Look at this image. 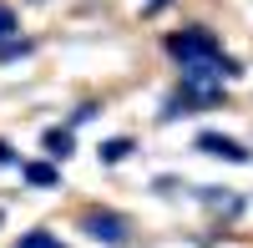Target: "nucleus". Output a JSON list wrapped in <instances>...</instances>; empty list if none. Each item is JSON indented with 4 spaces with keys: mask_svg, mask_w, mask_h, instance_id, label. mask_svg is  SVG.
Here are the masks:
<instances>
[{
    "mask_svg": "<svg viewBox=\"0 0 253 248\" xmlns=\"http://www.w3.org/2000/svg\"><path fill=\"white\" fill-rule=\"evenodd\" d=\"M20 172H26V182H36V188H56L61 182V172L51 167V162H31V167H20Z\"/></svg>",
    "mask_w": 253,
    "mask_h": 248,
    "instance_id": "obj_5",
    "label": "nucleus"
},
{
    "mask_svg": "<svg viewBox=\"0 0 253 248\" xmlns=\"http://www.w3.org/2000/svg\"><path fill=\"white\" fill-rule=\"evenodd\" d=\"M218 101H223V76H213V71H187L182 86H177V96L167 101V117H172V112H198V107H218Z\"/></svg>",
    "mask_w": 253,
    "mask_h": 248,
    "instance_id": "obj_2",
    "label": "nucleus"
},
{
    "mask_svg": "<svg viewBox=\"0 0 253 248\" xmlns=\"http://www.w3.org/2000/svg\"><path fill=\"white\" fill-rule=\"evenodd\" d=\"M10 31H15V10L0 5V41H10Z\"/></svg>",
    "mask_w": 253,
    "mask_h": 248,
    "instance_id": "obj_9",
    "label": "nucleus"
},
{
    "mask_svg": "<svg viewBox=\"0 0 253 248\" xmlns=\"http://www.w3.org/2000/svg\"><path fill=\"white\" fill-rule=\"evenodd\" d=\"M46 147H51V152H61V157H71L76 142H71V132H46Z\"/></svg>",
    "mask_w": 253,
    "mask_h": 248,
    "instance_id": "obj_7",
    "label": "nucleus"
},
{
    "mask_svg": "<svg viewBox=\"0 0 253 248\" xmlns=\"http://www.w3.org/2000/svg\"><path fill=\"white\" fill-rule=\"evenodd\" d=\"M167 56L177 61L182 71H213V76H238V61H228L218 36L203 31V26H187V31H172L167 36Z\"/></svg>",
    "mask_w": 253,
    "mask_h": 248,
    "instance_id": "obj_1",
    "label": "nucleus"
},
{
    "mask_svg": "<svg viewBox=\"0 0 253 248\" xmlns=\"http://www.w3.org/2000/svg\"><path fill=\"white\" fill-rule=\"evenodd\" d=\"M81 233L96 238V243H107V248H122L126 238H132V218L101 208V213H86V218H81Z\"/></svg>",
    "mask_w": 253,
    "mask_h": 248,
    "instance_id": "obj_3",
    "label": "nucleus"
},
{
    "mask_svg": "<svg viewBox=\"0 0 253 248\" xmlns=\"http://www.w3.org/2000/svg\"><path fill=\"white\" fill-rule=\"evenodd\" d=\"M203 147H208V152L233 157V162H248V147H238V142H223V137H213V132H203Z\"/></svg>",
    "mask_w": 253,
    "mask_h": 248,
    "instance_id": "obj_4",
    "label": "nucleus"
},
{
    "mask_svg": "<svg viewBox=\"0 0 253 248\" xmlns=\"http://www.w3.org/2000/svg\"><path fill=\"white\" fill-rule=\"evenodd\" d=\"M0 162H15V152H10V147H5V142H0Z\"/></svg>",
    "mask_w": 253,
    "mask_h": 248,
    "instance_id": "obj_10",
    "label": "nucleus"
},
{
    "mask_svg": "<svg viewBox=\"0 0 253 248\" xmlns=\"http://www.w3.org/2000/svg\"><path fill=\"white\" fill-rule=\"evenodd\" d=\"M15 248H61V238L56 233H46V228H31V233H20V243Z\"/></svg>",
    "mask_w": 253,
    "mask_h": 248,
    "instance_id": "obj_6",
    "label": "nucleus"
},
{
    "mask_svg": "<svg viewBox=\"0 0 253 248\" xmlns=\"http://www.w3.org/2000/svg\"><path fill=\"white\" fill-rule=\"evenodd\" d=\"M26 51H31L26 36H20V41H0V61H5V56H26Z\"/></svg>",
    "mask_w": 253,
    "mask_h": 248,
    "instance_id": "obj_8",
    "label": "nucleus"
}]
</instances>
